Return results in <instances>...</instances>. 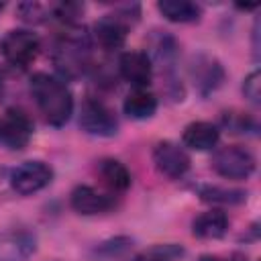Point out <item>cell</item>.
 Wrapping results in <instances>:
<instances>
[{
	"label": "cell",
	"mask_w": 261,
	"mask_h": 261,
	"mask_svg": "<svg viewBox=\"0 0 261 261\" xmlns=\"http://www.w3.org/2000/svg\"><path fill=\"white\" fill-rule=\"evenodd\" d=\"M31 94L43 118L51 126H63L73 114V96L67 84L51 73L39 71L31 77Z\"/></svg>",
	"instance_id": "obj_1"
},
{
	"label": "cell",
	"mask_w": 261,
	"mask_h": 261,
	"mask_svg": "<svg viewBox=\"0 0 261 261\" xmlns=\"http://www.w3.org/2000/svg\"><path fill=\"white\" fill-rule=\"evenodd\" d=\"M0 51L6 63L18 69H27L41 51V41L33 31L14 29L8 31L0 41Z\"/></svg>",
	"instance_id": "obj_2"
},
{
	"label": "cell",
	"mask_w": 261,
	"mask_h": 261,
	"mask_svg": "<svg viewBox=\"0 0 261 261\" xmlns=\"http://www.w3.org/2000/svg\"><path fill=\"white\" fill-rule=\"evenodd\" d=\"M255 167V155L243 145H226L212 155V169L224 179H247Z\"/></svg>",
	"instance_id": "obj_3"
},
{
	"label": "cell",
	"mask_w": 261,
	"mask_h": 261,
	"mask_svg": "<svg viewBox=\"0 0 261 261\" xmlns=\"http://www.w3.org/2000/svg\"><path fill=\"white\" fill-rule=\"evenodd\" d=\"M80 126L94 137H112L118 133V118L114 110L98 98H86L80 108Z\"/></svg>",
	"instance_id": "obj_4"
},
{
	"label": "cell",
	"mask_w": 261,
	"mask_h": 261,
	"mask_svg": "<svg viewBox=\"0 0 261 261\" xmlns=\"http://www.w3.org/2000/svg\"><path fill=\"white\" fill-rule=\"evenodd\" d=\"M10 186L16 194L20 196H31L41 192L43 188H47L53 179V169L51 165H47L45 161L39 159H29L18 163L12 171H10Z\"/></svg>",
	"instance_id": "obj_5"
},
{
	"label": "cell",
	"mask_w": 261,
	"mask_h": 261,
	"mask_svg": "<svg viewBox=\"0 0 261 261\" xmlns=\"http://www.w3.org/2000/svg\"><path fill=\"white\" fill-rule=\"evenodd\" d=\"M153 163L159 173L169 179H179L190 171V155L173 141H159L153 149Z\"/></svg>",
	"instance_id": "obj_6"
},
{
	"label": "cell",
	"mask_w": 261,
	"mask_h": 261,
	"mask_svg": "<svg viewBox=\"0 0 261 261\" xmlns=\"http://www.w3.org/2000/svg\"><path fill=\"white\" fill-rule=\"evenodd\" d=\"M118 71L133 88H147L153 80V59L147 51H124L118 59Z\"/></svg>",
	"instance_id": "obj_7"
},
{
	"label": "cell",
	"mask_w": 261,
	"mask_h": 261,
	"mask_svg": "<svg viewBox=\"0 0 261 261\" xmlns=\"http://www.w3.org/2000/svg\"><path fill=\"white\" fill-rule=\"evenodd\" d=\"M128 35V18L122 12L104 14L94 24V37L104 51H116L124 45Z\"/></svg>",
	"instance_id": "obj_8"
},
{
	"label": "cell",
	"mask_w": 261,
	"mask_h": 261,
	"mask_svg": "<svg viewBox=\"0 0 261 261\" xmlns=\"http://www.w3.org/2000/svg\"><path fill=\"white\" fill-rule=\"evenodd\" d=\"M33 137V120L20 108H8L2 116V143L10 149H22Z\"/></svg>",
	"instance_id": "obj_9"
},
{
	"label": "cell",
	"mask_w": 261,
	"mask_h": 261,
	"mask_svg": "<svg viewBox=\"0 0 261 261\" xmlns=\"http://www.w3.org/2000/svg\"><path fill=\"white\" fill-rule=\"evenodd\" d=\"M37 249V237L24 228L0 232V261H27Z\"/></svg>",
	"instance_id": "obj_10"
},
{
	"label": "cell",
	"mask_w": 261,
	"mask_h": 261,
	"mask_svg": "<svg viewBox=\"0 0 261 261\" xmlns=\"http://www.w3.org/2000/svg\"><path fill=\"white\" fill-rule=\"evenodd\" d=\"M69 204L77 214L94 216V214H102V212H108L110 208H114L116 200L112 194L100 192L92 186H77V188H73V192L69 196Z\"/></svg>",
	"instance_id": "obj_11"
},
{
	"label": "cell",
	"mask_w": 261,
	"mask_h": 261,
	"mask_svg": "<svg viewBox=\"0 0 261 261\" xmlns=\"http://www.w3.org/2000/svg\"><path fill=\"white\" fill-rule=\"evenodd\" d=\"M190 73H192L196 90L202 96H208L210 92H214L224 80L222 65L210 55H198L194 59V63L190 65Z\"/></svg>",
	"instance_id": "obj_12"
},
{
	"label": "cell",
	"mask_w": 261,
	"mask_h": 261,
	"mask_svg": "<svg viewBox=\"0 0 261 261\" xmlns=\"http://www.w3.org/2000/svg\"><path fill=\"white\" fill-rule=\"evenodd\" d=\"M218 139H220L218 126L208 120L190 122L181 133V145L194 151H210L218 145Z\"/></svg>",
	"instance_id": "obj_13"
},
{
	"label": "cell",
	"mask_w": 261,
	"mask_h": 261,
	"mask_svg": "<svg viewBox=\"0 0 261 261\" xmlns=\"http://www.w3.org/2000/svg\"><path fill=\"white\" fill-rule=\"evenodd\" d=\"M228 224H230V220H228L226 212H222L218 208H212V210H206V212H202L194 218L192 232L198 239L212 241V239L224 237L226 230H228Z\"/></svg>",
	"instance_id": "obj_14"
},
{
	"label": "cell",
	"mask_w": 261,
	"mask_h": 261,
	"mask_svg": "<svg viewBox=\"0 0 261 261\" xmlns=\"http://www.w3.org/2000/svg\"><path fill=\"white\" fill-rule=\"evenodd\" d=\"M98 175L102 179V184L110 190V194H122L130 188V171L128 167L118 161V159H112V157H106L98 163Z\"/></svg>",
	"instance_id": "obj_15"
},
{
	"label": "cell",
	"mask_w": 261,
	"mask_h": 261,
	"mask_svg": "<svg viewBox=\"0 0 261 261\" xmlns=\"http://www.w3.org/2000/svg\"><path fill=\"white\" fill-rule=\"evenodd\" d=\"M122 110L135 120L151 118L157 112V96L147 88H133L122 102Z\"/></svg>",
	"instance_id": "obj_16"
},
{
	"label": "cell",
	"mask_w": 261,
	"mask_h": 261,
	"mask_svg": "<svg viewBox=\"0 0 261 261\" xmlns=\"http://www.w3.org/2000/svg\"><path fill=\"white\" fill-rule=\"evenodd\" d=\"M157 10L171 22H196L202 16V8L190 0H161Z\"/></svg>",
	"instance_id": "obj_17"
},
{
	"label": "cell",
	"mask_w": 261,
	"mask_h": 261,
	"mask_svg": "<svg viewBox=\"0 0 261 261\" xmlns=\"http://www.w3.org/2000/svg\"><path fill=\"white\" fill-rule=\"evenodd\" d=\"M194 192L200 196V200L210 202V204H241L247 200L245 190L212 186V184H198V186H194Z\"/></svg>",
	"instance_id": "obj_18"
},
{
	"label": "cell",
	"mask_w": 261,
	"mask_h": 261,
	"mask_svg": "<svg viewBox=\"0 0 261 261\" xmlns=\"http://www.w3.org/2000/svg\"><path fill=\"white\" fill-rule=\"evenodd\" d=\"M181 257H184V249L175 243H167V245H153L141 251L139 255H135L130 261H177Z\"/></svg>",
	"instance_id": "obj_19"
},
{
	"label": "cell",
	"mask_w": 261,
	"mask_h": 261,
	"mask_svg": "<svg viewBox=\"0 0 261 261\" xmlns=\"http://www.w3.org/2000/svg\"><path fill=\"white\" fill-rule=\"evenodd\" d=\"M243 94L255 106L261 102V73H259V69H253L245 77V82H243Z\"/></svg>",
	"instance_id": "obj_20"
},
{
	"label": "cell",
	"mask_w": 261,
	"mask_h": 261,
	"mask_svg": "<svg viewBox=\"0 0 261 261\" xmlns=\"http://www.w3.org/2000/svg\"><path fill=\"white\" fill-rule=\"evenodd\" d=\"M133 245V241L130 239H126V237H116V239H112V241H106V243H102L100 245V253H104L108 259H112V257H118V255H122V253H126V249Z\"/></svg>",
	"instance_id": "obj_21"
},
{
	"label": "cell",
	"mask_w": 261,
	"mask_h": 261,
	"mask_svg": "<svg viewBox=\"0 0 261 261\" xmlns=\"http://www.w3.org/2000/svg\"><path fill=\"white\" fill-rule=\"evenodd\" d=\"M45 10H47V6L37 4V2H27V4H20V6H18L20 16H22L24 20H29V22H39V20H43V16H47Z\"/></svg>",
	"instance_id": "obj_22"
},
{
	"label": "cell",
	"mask_w": 261,
	"mask_h": 261,
	"mask_svg": "<svg viewBox=\"0 0 261 261\" xmlns=\"http://www.w3.org/2000/svg\"><path fill=\"white\" fill-rule=\"evenodd\" d=\"M198 261H247L243 255H239V253H234V255H230V257H218V255H202Z\"/></svg>",
	"instance_id": "obj_23"
},
{
	"label": "cell",
	"mask_w": 261,
	"mask_h": 261,
	"mask_svg": "<svg viewBox=\"0 0 261 261\" xmlns=\"http://www.w3.org/2000/svg\"><path fill=\"white\" fill-rule=\"evenodd\" d=\"M0 141H2V118H0Z\"/></svg>",
	"instance_id": "obj_24"
},
{
	"label": "cell",
	"mask_w": 261,
	"mask_h": 261,
	"mask_svg": "<svg viewBox=\"0 0 261 261\" xmlns=\"http://www.w3.org/2000/svg\"><path fill=\"white\" fill-rule=\"evenodd\" d=\"M0 94H2V77H0Z\"/></svg>",
	"instance_id": "obj_25"
}]
</instances>
